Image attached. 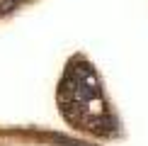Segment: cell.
<instances>
[{
	"instance_id": "2",
	"label": "cell",
	"mask_w": 148,
	"mask_h": 146,
	"mask_svg": "<svg viewBox=\"0 0 148 146\" xmlns=\"http://www.w3.org/2000/svg\"><path fill=\"white\" fill-rule=\"evenodd\" d=\"M8 3H10V5H15V3H17V0H8Z\"/></svg>"
},
{
	"instance_id": "1",
	"label": "cell",
	"mask_w": 148,
	"mask_h": 146,
	"mask_svg": "<svg viewBox=\"0 0 148 146\" xmlns=\"http://www.w3.org/2000/svg\"><path fill=\"white\" fill-rule=\"evenodd\" d=\"M63 146H85V144H75V141H63Z\"/></svg>"
}]
</instances>
